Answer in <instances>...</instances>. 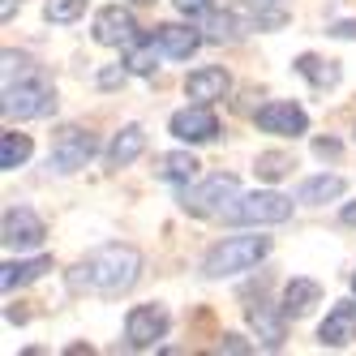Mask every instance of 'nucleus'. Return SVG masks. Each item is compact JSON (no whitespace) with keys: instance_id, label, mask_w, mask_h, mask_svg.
<instances>
[{"instance_id":"b1692460","label":"nucleus","mask_w":356,"mask_h":356,"mask_svg":"<svg viewBox=\"0 0 356 356\" xmlns=\"http://www.w3.org/2000/svg\"><path fill=\"white\" fill-rule=\"evenodd\" d=\"M155 65H159V52H155V39L150 43H129V52H124V69L129 73H155Z\"/></svg>"},{"instance_id":"20e7f679","label":"nucleus","mask_w":356,"mask_h":356,"mask_svg":"<svg viewBox=\"0 0 356 356\" xmlns=\"http://www.w3.org/2000/svg\"><path fill=\"white\" fill-rule=\"evenodd\" d=\"M241 197V181L232 172H215V176H207L202 185H185V193H181V211L185 215H197V219H211V215H223L227 207L223 202H236Z\"/></svg>"},{"instance_id":"9b49d317","label":"nucleus","mask_w":356,"mask_h":356,"mask_svg":"<svg viewBox=\"0 0 356 356\" xmlns=\"http://www.w3.org/2000/svg\"><path fill=\"white\" fill-rule=\"evenodd\" d=\"M90 35H95V43H104V47H129V43H138V22H134L129 9L108 5V9L95 13Z\"/></svg>"},{"instance_id":"6ab92c4d","label":"nucleus","mask_w":356,"mask_h":356,"mask_svg":"<svg viewBox=\"0 0 356 356\" xmlns=\"http://www.w3.org/2000/svg\"><path fill=\"white\" fill-rule=\"evenodd\" d=\"M300 78H309L318 90H330V86H339V65L335 60H322V56H314V52H305V56H296V65H292Z\"/></svg>"},{"instance_id":"0eeeda50","label":"nucleus","mask_w":356,"mask_h":356,"mask_svg":"<svg viewBox=\"0 0 356 356\" xmlns=\"http://www.w3.org/2000/svg\"><path fill=\"white\" fill-rule=\"evenodd\" d=\"M168 326H172V318L163 305H134L129 318H124V339H129V348L146 352L168 335Z\"/></svg>"},{"instance_id":"a211bd4d","label":"nucleus","mask_w":356,"mask_h":356,"mask_svg":"<svg viewBox=\"0 0 356 356\" xmlns=\"http://www.w3.org/2000/svg\"><path fill=\"white\" fill-rule=\"evenodd\" d=\"M146 150V134H142V124H124V129L112 138L108 146V168H129L138 155Z\"/></svg>"},{"instance_id":"4be33fe9","label":"nucleus","mask_w":356,"mask_h":356,"mask_svg":"<svg viewBox=\"0 0 356 356\" xmlns=\"http://www.w3.org/2000/svg\"><path fill=\"white\" fill-rule=\"evenodd\" d=\"M31 150H35V146H31L26 134H13V129L0 134V168H5V172H17L22 163L31 159Z\"/></svg>"},{"instance_id":"f8f14e48","label":"nucleus","mask_w":356,"mask_h":356,"mask_svg":"<svg viewBox=\"0 0 356 356\" xmlns=\"http://www.w3.org/2000/svg\"><path fill=\"white\" fill-rule=\"evenodd\" d=\"M318 343L322 348H348V343H356V300L330 305L326 322L318 326Z\"/></svg>"},{"instance_id":"9d476101","label":"nucleus","mask_w":356,"mask_h":356,"mask_svg":"<svg viewBox=\"0 0 356 356\" xmlns=\"http://www.w3.org/2000/svg\"><path fill=\"white\" fill-rule=\"evenodd\" d=\"M253 124H258L262 134H275V138H300L305 129H309V116H305V108L275 99V104H262L258 112H253Z\"/></svg>"},{"instance_id":"5701e85b","label":"nucleus","mask_w":356,"mask_h":356,"mask_svg":"<svg viewBox=\"0 0 356 356\" xmlns=\"http://www.w3.org/2000/svg\"><path fill=\"white\" fill-rule=\"evenodd\" d=\"M202 35H207V43H236L245 35V22L236 13H211Z\"/></svg>"},{"instance_id":"4468645a","label":"nucleus","mask_w":356,"mask_h":356,"mask_svg":"<svg viewBox=\"0 0 356 356\" xmlns=\"http://www.w3.org/2000/svg\"><path fill=\"white\" fill-rule=\"evenodd\" d=\"M227 90H232V78H227V69H219V65L193 69L185 78V95L197 99V104H215V99H223Z\"/></svg>"},{"instance_id":"c756f323","label":"nucleus","mask_w":356,"mask_h":356,"mask_svg":"<svg viewBox=\"0 0 356 356\" xmlns=\"http://www.w3.org/2000/svg\"><path fill=\"white\" fill-rule=\"evenodd\" d=\"M124 82V69H104L99 73V86H120Z\"/></svg>"},{"instance_id":"2f4dec72","label":"nucleus","mask_w":356,"mask_h":356,"mask_svg":"<svg viewBox=\"0 0 356 356\" xmlns=\"http://www.w3.org/2000/svg\"><path fill=\"white\" fill-rule=\"evenodd\" d=\"M17 5H22V0H0V17H5V22H9V17L17 13Z\"/></svg>"},{"instance_id":"f03ea898","label":"nucleus","mask_w":356,"mask_h":356,"mask_svg":"<svg viewBox=\"0 0 356 356\" xmlns=\"http://www.w3.org/2000/svg\"><path fill=\"white\" fill-rule=\"evenodd\" d=\"M0 112L9 120H35V116H52L56 112V90L43 73H26V78H9L5 90H0Z\"/></svg>"},{"instance_id":"393cba45","label":"nucleus","mask_w":356,"mask_h":356,"mask_svg":"<svg viewBox=\"0 0 356 356\" xmlns=\"http://www.w3.org/2000/svg\"><path fill=\"white\" fill-rule=\"evenodd\" d=\"M86 9V0H43V17L56 22V26H69V22H78Z\"/></svg>"},{"instance_id":"dca6fc26","label":"nucleus","mask_w":356,"mask_h":356,"mask_svg":"<svg viewBox=\"0 0 356 356\" xmlns=\"http://www.w3.org/2000/svg\"><path fill=\"white\" fill-rule=\"evenodd\" d=\"M47 270H52V258H22V262H5L0 266V288L5 292H17L35 284V279H43Z\"/></svg>"},{"instance_id":"2eb2a0df","label":"nucleus","mask_w":356,"mask_h":356,"mask_svg":"<svg viewBox=\"0 0 356 356\" xmlns=\"http://www.w3.org/2000/svg\"><path fill=\"white\" fill-rule=\"evenodd\" d=\"M155 39L159 47L172 56V60H189L202 43H207V35L202 31H189V26H176V22H168V26H155Z\"/></svg>"},{"instance_id":"a878e982","label":"nucleus","mask_w":356,"mask_h":356,"mask_svg":"<svg viewBox=\"0 0 356 356\" xmlns=\"http://www.w3.org/2000/svg\"><path fill=\"white\" fill-rule=\"evenodd\" d=\"M253 172H258L262 181H284V176L292 172V155H279V150H266V155H258Z\"/></svg>"},{"instance_id":"f704fd0d","label":"nucleus","mask_w":356,"mask_h":356,"mask_svg":"<svg viewBox=\"0 0 356 356\" xmlns=\"http://www.w3.org/2000/svg\"><path fill=\"white\" fill-rule=\"evenodd\" d=\"M352 292H356V275H352Z\"/></svg>"},{"instance_id":"f257e3e1","label":"nucleus","mask_w":356,"mask_h":356,"mask_svg":"<svg viewBox=\"0 0 356 356\" xmlns=\"http://www.w3.org/2000/svg\"><path fill=\"white\" fill-rule=\"evenodd\" d=\"M138 275H142V253L134 245H99L69 270V288L90 296H120L138 284Z\"/></svg>"},{"instance_id":"39448f33","label":"nucleus","mask_w":356,"mask_h":356,"mask_svg":"<svg viewBox=\"0 0 356 356\" xmlns=\"http://www.w3.org/2000/svg\"><path fill=\"white\" fill-rule=\"evenodd\" d=\"M227 223H249V227H262V223H284L292 219V197L284 193H249V197H236L232 207L223 211Z\"/></svg>"},{"instance_id":"f3484780","label":"nucleus","mask_w":356,"mask_h":356,"mask_svg":"<svg viewBox=\"0 0 356 356\" xmlns=\"http://www.w3.org/2000/svg\"><path fill=\"white\" fill-rule=\"evenodd\" d=\"M322 300V284L318 279H288L284 284V314L288 318H305Z\"/></svg>"},{"instance_id":"473e14b6","label":"nucleus","mask_w":356,"mask_h":356,"mask_svg":"<svg viewBox=\"0 0 356 356\" xmlns=\"http://www.w3.org/2000/svg\"><path fill=\"white\" fill-rule=\"evenodd\" d=\"M339 219H343V223H348V227H356V202H348V207H343V211H339Z\"/></svg>"},{"instance_id":"ddd939ff","label":"nucleus","mask_w":356,"mask_h":356,"mask_svg":"<svg viewBox=\"0 0 356 356\" xmlns=\"http://www.w3.org/2000/svg\"><path fill=\"white\" fill-rule=\"evenodd\" d=\"M245 318H249L253 330H258V339H262L266 352L284 348V339H288V314H284V305H279V309H275V305H249Z\"/></svg>"},{"instance_id":"72a5a7b5","label":"nucleus","mask_w":356,"mask_h":356,"mask_svg":"<svg viewBox=\"0 0 356 356\" xmlns=\"http://www.w3.org/2000/svg\"><path fill=\"white\" fill-rule=\"evenodd\" d=\"M129 5H155V0H129Z\"/></svg>"},{"instance_id":"6e6552de","label":"nucleus","mask_w":356,"mask_h":356,"mask_svg":"<svg viewBox=\"0 0 356 356\" xmlns=\"http://www.w3.org/2000/svg\"><path fill=\"white\" fill-rule=\"evenodd\" d=\"M168 129H172V138H176V142L202 146V142H215V138H219V116L211 112V104H193V108L172 112Z\"/></svg>"},{"instance_id":"1a4fd4ad","label":"nucleus","mask_w":356,"mask_h":356,"mask_svg":"<svg viewBox=\"0 0 356 356\" xmlns=\"http://www.w3.org/2000/svg\"><path fill=\"white\" fill-rule=\"evenodd\" d=\"M47 236L43 219L31 211V207H9L5 211V223H0V241H5V249H39Z\"/></svg>"},{"instance_id":"bb28decb","label":"nucleus","mask_w":356,"mask_h":356,"mask_svg":"<svg viewBox=\"0 0 356 356\" xmlns=\"http://www.w3.org/2000/svg\"><path fill=\"white\" fill-rule=\"evenodd\" d=\"M215 352H232V356H249V352H253V343H249V339H241V335H219Z\"/></svg>"},{"instance_id":"aec40b11","label":"nucleus","mask_w":356,"mask_h":356,"mask_svg":"<svg viewBox=\"0 0 356 356\" xmlns=\"http://www.w3.org/2000/svg\"><path fill=\"white\" fill-rule=\"evenodd\" d=\"M348 185H343V176H309L300 189H296V202H309V207H322V202H335L339 193H343Z\"/></svg>"},{"instance_id":"7c9ffc66","label":"nucleus","mask_w":356,"mask_h":356,"mask_svg":"<svg viewBox=\"0 0 356 356\" xmlns=\"http://www.w3.org/2000/svg\"><path fill=\"white\" fill-rule=\"evenodd\" d=\"M330 35H335V39H356V22H335Z\"/></svg>"},{"instance_id":"412c9836","label":"nucleus","mask_w":356,"mask_h":356,"mask_svg":"<svg viewBox=\"0 0 356 356\" xmlns=\"http://www.w3.org/2000/svg\"><path fill=\"white\" fill-rule=\"evenodd\" d=\"M197 159L189 155V150H172V155H159V176H163V181H172V185H189L193 181V176H197Z\"/></svg>"},{"instance_id":"c85d7f7f","label":"nucleus","mask_w":356,"mask_h":356,"mask_svg":"<svg viewBox=\"0 0 356 356\" xmlns=\"http://www.w3.org/2000/svg\"><path fill=\"white\" fill-rule=\"evenodd\" d=\"M314 155H318V159H335V155H339V142H335V138H318V142H314Z\"/></svg>"},{"instance_id":"423d86ee","label":"nucleus","mask_w":356,"mask_h":356,"mask_svg":"<svg viewBox=\"0 0 356 356\" xmlns=\"http://www.w3.org/2000/svg\"><path fill=\"white\" fill-rule=\"evenodd\" d=\"M99 155V142H95V134L90 129H78V124H69V129H60L56 138H52V155H47V163H52L56 172H78V168H86L90 159Z\"/></svg>"},{"instance_id":"7ed1b4c3","label":"nucleus","mask_w":356,"mask_h":356,"mask_svg":"<svg viewBox=\"0 0 356 356\" xmlns=\"http://www.w3.org/2000/svg\"><path fill=\"white\" fill-rule=\"evenodd\" d=\"M266 253H270V236H227V241H219L207 253L202 275H207V279H232V275L253 270Z\"/></svg>"},{"instance_id":"cd10ccee","label":"nucleus","mask_w":356,"mask_h":356,"mask_svg":"<svg viewBox=\"0 0 356 356\" xmlns=\"http://www.w3.org/2000/svg\"><path fill=\"white\" fill-rule=\"evenodd\" d=\"M176 5V13H185V17H197V13H207L215 0H172Z\"/></svg>"}]
</instances>
